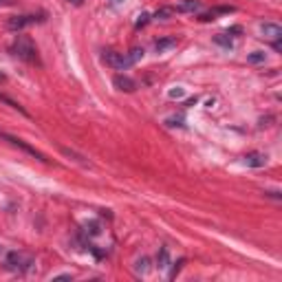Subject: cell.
<instances>
[{
	"label": "cell",
	"instance_id": "21",
	"mask_svg": "<svg viewBox=\"0 0 282 282\" xmlns=\"http://www.w3.org/2000/svg\"><path fill=\"white\" fill-rule=\"evenodd\" d=\"M66 3H68V5H75V7H79V5H82L84 0H66Z\"/></svg>",
	"mask_w": 282,
	"mask_h": 282
},
{
	"label": "cell",
	"instance_id": "18",
	"mask_svg": "<svg viewBox=\"0 0 282 282\" xmlns=\"http://www.w3.org/2000/svg\"><path fill=\"white\" fill-rule=\"evenodd\" d=\"M148 264H150V260H148V258H141V260H137V273H148V269H150V267H148Z\"/></svg>",
	"mask_w": 282,
	"mask_h": 282
},
{
	"label": "cell",
	"instance_id": "15",
	"mask_svg": "<svg viewBox=\"0 0 282 282\" xmlns=\"http://www.w3.org/2000/svg\"><path fill=\"white\" fill-rule=\"evenodd\" d=\"M159 269H168L170 267V258H168V249H165V247H161L159 249Z\"/></svg>",
	"mask_w": 282,
	"mask_h": 282
},
{
	"label": "cell",
	"instance_id": "8",
	"mask_svg": "<svg viewBox=\"0 0 282 282\" xmlns=\"http://www.w3.org/2000/svg\"><path fill=\"white\" fill-rule=\"evenodd\" d=\"M260 31L264 33V38L271 40V42H280V38H282L280 25H273V22H262V25H260Z\"/></svg>",
	"mask_w": 282,
	"mask_h": 282
},
{
	"label": "cell",
	"instance_id": "14",
	"mask_svg": "<svg viewBox=\"0 0 282 282\" xmlns=\"http://www.w3.org/2000/svg\"><path fill=\"white\" fill-rule=\"evenodd\" d=\"M214 42L221 44L223 49H232V47H234V42H232V38H229V33H218V36L214 38Z\"/></svg>",
	"mask_w": 282,
	"mask_h": 282
},
{
	"label": "cell",
	"instance_id": "19",
	"mask_svg": "<svg viewBox=\"0 0 282 282\" xmlns=\"http://www.w3.org/2000/svg\"><path fill=\"white\" fill-rule=\"evenodd\" d=\"M148 22H150V14H146V11H143V14L139 16V18H137V22H135V27H137V29H141V27H146Z\"/></svg>",
	"mask_w": 282,
	"mask_h": 282
},
{
	"label": "cell",
	"instance_id": "10",
	"mask_svg": "<svg viewBox=\"0 0 282 282\" xmlns=\"http://www.w3.org/2000/svg\"><path fill=\"white\" fill-rule=\"evenodd\" d=\"M236 7H227V5H223V7H214L210 11H205L203 16H201V20L203 22H210V20H216L218 16H227V14H234Z\"/></svg>",
	"mask_w": 282,
	"mask_h": 282
},
{
	"label": "cell",
	"instance_id": "4",
	"mask_svg": "<svg viewBox=\"0 0 282 282\" xmlns=\"http://www.w3.org/2000/svg\"><path fill=\"white\" fill-rule=\"evenodd\" d=\"M47 20V14H22V16H14L7 20V29L9 31H20L25 27L31 25H40V22Z\"/></svg>",
	"mask_w": 282,
	"mask_h": 282
},
{
	"label": "cell",
	"instance_id": "22",
	"mask_svg": "<svg viewBox=\"0 0 282 282\" xmlns=\"http://www.w3.org/2000/svg\"><path fill=\"white\" fill-rule=\"evenodd\" d=\"M111 3L115 5V7H117V5H122V0H111Z\"/></svg>",
	"mask_w": 282,
	"mask_h": 282
},
{
	"label": "cell",
	"instance_id": "9",
	"mask_svg": "<svg viewBox=\"0 0 282 282\" xmlns=\"http://www.w3.org/2000/svg\"><path fill=\"white\" fill-rule=\"evenodd\" d=\"M243 163L247 168H262V165H267V154L264 152H249L243 157Z\"/></svg>",
	"mask_w": 282,
	"mask_h": 282
},
{
	"label": "cell",
	"instance_id": "20",
	"mask_svg": "<svg viewBox=\"0 0 282 282\" xmlns=\"http://www.w3.org/2000/svg\"><path fill=\"white\" fill-rule=\"evenodd\" d=\"M55 280H71V273H62V275H55Z\"/></svg>",
	"mask_w": 282,
	"mask_h": 282
},
{
	"label": "cell",
	"instance_id": "23",
	"mask_svg": "<svg viewBox=\"0 0 282 282\" xmlns=\"http://www.w3.org/2000/svg\"><path fill=\"white\" fill-rule=\"evenodd\" d=\"M0 79H5V75H3V73H0Z\"/></svg>",
	"mask_w": 282,
	"mask_h": 282
},
{
	"label": "cell",
	"instance_id": "2",
	"mask_svg": "<svg viewBox=\"0 0 282 282\" xmlns=\"http://www.w3.org/2000/svg\"><path fill=\"white\" fill-rule=\"evenodd\" d=\"M143 57V49H130L128 53H117V51H104V60L117 71H126L132 64H137Z\"/></svg>",
	"mask_w": 282,
	"mask_h": 282
},
{
	"label": "cell",
	"instance_id": "1",
	"mask_svg": "<svg viewBox=\"0 0 282 282\" xmlns=\"http://www.w3.org/2000/svg\"><path fill=\"white\" fill-rule=\"evenodd\" d=\"M11 53L18 57V60L27 62V64H36V66L42 64L36 44H33L31 38H27V36H16V40L11 42Z\"/></svg>",
	"mask_w": 282,
	"mask_h": 282
},
{
	"label": "cell",
	"instance_id": "13",
	"mask_svg": "<svg viewBox=\"0 0 282 282\" xmlns=\"http://www.w3.org/2000/svg\"><path fill=\"white\" fill-rule=\"evenodd\" d=\"M0 102H3V104H7V106H11V108H14V111H18V113H22V115H27V111H25V108H22V106H20V104L16 102V100H11L9 95L0 93Z\"/></svg>",
	"mask_w": 282,
	"mask_h": 282
},
{
	"label": "cell",
	"instance_id": "6",
	"mask_svg": "<svg viewBox=\"0 0 282 282\" xmlns=\"http://www.w3.org/2000/svg\"><path fill=\"white\" fill-rule=\"evenodd\" d=\"M199 11H203L201 0H179L174 5V14H199Z\"/></svg>",
	"mask_w": 282,
	"mask_h": 282
},
{
	"label": "cell",
	"instance_id": "12",
	"mask_svg": "<svg viewBox=\"0 0 282 282\" xmlns=\"http://www.w3.org/2000/svg\"><path fill=\"white\" fill-rule=\"evenodd\" d=\"M174 16V7H159L154 11V20H168Z\"/></svg>",
	"mask_w": 282,
	"mask_h": 282
},
{
	"label": "cell",
	"instance_id": "11",
	"mask_svg": "<svg viewBox=\"0 0 282 282\" xmlns=\"http://www.w3.org/2000/svg\"><path fill=\"white\" fill-rule=\"evenodd\" d=\"M174 47H176V38H161L154 42V51L157 53H165V51H170Z\"/></svg>",
	"mask_w": 282,
	"mask_h": 282
},
{
	"label": "cell",
	"instance_id": "24",
	"mask_svg": "<svg viewBox=\"0 0 282 282\" xmlns=\"http://www.w3.org/2000/svg\"><path fill=\"white\" fill-rule=\"evenodd\" d=\"M3 3H7V0H0V5H3Z\"/></svg>",
	"mask_w": 282,
	"mask_h": 282
},
{
	"label": "cell",
	"instance_id": "3",
	"mask_svg": "<svg viewBox=\"0 0 282 282\" xmlns=\"http://www.w3.org/2000/svg\"><path fill=\"white\" fill-rule=\"evenodd\" d=\"M5 264H7L9 271L27 273L29 269L33 267V258L29 254H22V251H9V254L5 256Z\"/></svg>",
	"mask_w": 282,
	"mask_h": 282
},
{
	"label": "cell",
	"instance_id": "5",
	"mask_svg": "<svg viewBox=\"0 0 282 282\" xmlns=\"http://www.w3.org/2000/svg\"><path fill=\"white\" fill-rule=\"evenodd\" d=\"M0 139H5V141H9L11 146H16V148H20V150H25L27 154H31V157H36L38 161H44V163H47V157H44L42 152L40 150H36V148L33 146H29L27 141H22V139H18V137H14V135H9V132H5V130H0Z\"/></svg>",
	"mask_w": 282,
	"mask_h": 282
},
{
	"label": "cell",
	"instance_id": "17",
	"mask_svg": "<svg viewBox=\"0 0 282 282\" xmlns=\"http://www.w3.org/2000/svg\"><path fill=\"white\" fill-rule=\"evenodd\" d=\"M183 95H185V88H183V86H174V88L168 90V97H170V100H181Z\"/></svg>",
	"mask_w": 282,
	"mask_h": 282
},
{
	"label": "cell",
	"instance_id": "7",
	"mask_svg": "<svg viewBox=\"0 0 282 282\" xmlns=\"http://www.w3.org/2000/svg\"><path fill=\"white\" fill-rule=\"evenodd\" d=\"M113 84L117 86L119 90H124V93H135L137 90V82L128 75H124V73H119V75L113 77Z\"/></svg>",
	"mask_w": 282,
	"mask_h": 282
},
{
	"label": "cell",
	"instance_id": "16",
	"mask_svg": "<svg viewBox=\"0 0 282 282\" xmlns=\"http://www.w3.org/2000/svg\"><path fill=\"white\" fill-rule=\"evenodd\" d=\"M264 51H254V53H249L247 55V62H249V64H262L264 62Z\"/></svg>",
	"mask_w": 282,
	"mask_h": 282
}]
</instances>
